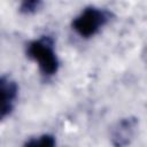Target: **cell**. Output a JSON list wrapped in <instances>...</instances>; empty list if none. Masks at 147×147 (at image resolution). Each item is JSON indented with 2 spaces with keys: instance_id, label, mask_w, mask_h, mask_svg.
<instances>
[{
  "instance_id": "6da1fadb",
  "label": "cell",
  "mask_w": 147,
  "mask_h": 147,
  "mask_svg": "<svg viewBox=\"0 0 147 147\" xmlns=\"http://www.w3.org/2000/svg\"><path fill=\"white\" fill-rule=\"evenodd\" d=\"M28 53L30 57L38 62L40 70L45 75H53L57 71V57L53 49L52 42L48 39H40L31 42L29 45Z\"/></svg>"
},
{
  "instance_id": "7a4b0ae2",
  "label": "cell",
  "mask_w": 147,
  "mask_h": 147,
  "mask_svg": "<svg viewBox=\"0 0 147 147\" xmlns=\"http://www.w3.org/2000/svg\"><path fill=\"white\" fill-rule=\"evenodd\" d=\"M106 22V13L92 7L86 8L79 16H77L72 22V26L79 36L87 38L95 34Z\"/></svg>"
},
{
  "instance_id": "3957f363",
  "label": "cell",
  "mask_w": 147,
  "mask_h": 147,
  "mask_svg": "<svg viewBox=\"0 0 147 147\" xmlns=\"http://www.w3.org/2000/svg\"><path fill=\"white\" fill-rule=\"evenodd\" d=\"M136 124H137V121L131 118L121 121L113 131V134H111L113 144L116 147H124L129 145L133 137Z\"/></svg>"
},
{
  "instance_id": "277c9868",
  "label": "cell",
  "mask_w": 147,
  "mask_h": 147,
  "mask_svg": "<svg viewBox=\"0 0 147 147\" xmlns=\"http://www.w3.org/2000/svg\"><path fill=\"white\" fill-rule=\"evenodd\" d=\"M17 93L15 83L0 78V119L7 116L13 107V100Z\"/></svg>"
},
{
  "instance_id": "5b68a950",
  "label": "cell",
  "mask_w": 147,
  "mask_h": 147,
  "mask_svg": "<svg viewBox=\"0 0 147 147\" xmlns=\"http://www.w3.org/2000/svg\"><path fill=\"white\" fill-rule=\"evenodd\" d=\"M25 147H55V139L52 136H42L40 138L30 140Z\"/></svg>"
},
{
  "instance_id": "8992f818",
  "label": "cell",
  "mask_w": 147,
  "mask_h": 147,
  "mask_svg": "<svg viewBox=\"0 0 147 147\" xmlns=\"http://www.w3.org/2000/svg\"><path fill=\"white\" fill-rule=\"evenodd\" d=\"M38 5H39V2H36V1L24 2V3H23V7H22V10H23V11H25V13L33 11L34 9H37V8H38Z\"/></svg>"
}]
</instances>
